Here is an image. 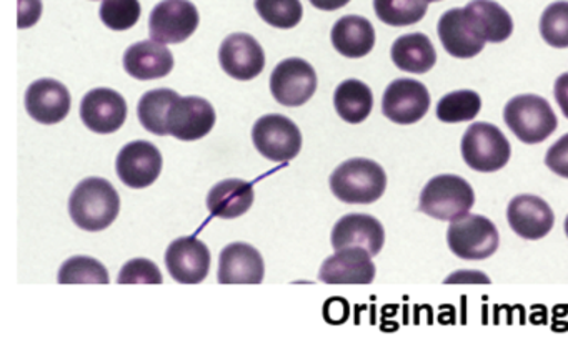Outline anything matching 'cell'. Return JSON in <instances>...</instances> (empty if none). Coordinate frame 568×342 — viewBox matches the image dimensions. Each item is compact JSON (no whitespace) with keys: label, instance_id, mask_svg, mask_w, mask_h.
Here are the masks:
<instances>
[{"label":"cell","instance_id":"6da1fadb","mask_svg":"<svg viewBox=\"0 0 568 342\" xmlns=\"http://www.w3.org/2000/svg\"><path fill=\"white\" fill-rule=\"evenodd\" d=\"M121 198L118 189L104 178H85L75 186L69 199L72 221L85 231H102L118 219Z\"/></svg>","mask_w":568,"mask_h":342},{"label":"cell","instance_id":"7a4b0ae2","mask_svg":"<svg viewBox=\"0 0 568 342\" xmlns=\"http://www.w3.org/2000/svg\"><path fill=\"white\" fill-rule=\"evenodd\" d=\"M387 188V175L372 159H347L331 175V189L348 205H371L382 198Z\"/></svg>","mask_w":568,"mask_h":342},{"label":"cell","instance_id":"3957f363","mask_svg":"<svg viewBox=\"0 0 568 342\" xmlns=\"http://www.w3.org/2000/svg\"><path fill=\"white\" fill-rule=\"evenodd\" d=\"M504 120L514 135L527 145L545 142L558 126L550 103L544 96L531 93L514 96L505 105Z\"/></svg>","mask_w":568,"mask_h":342},{"label":"cell","instance_id":"277c9868","mask_svg":"<svg viewBox=\"0 0 568 342\" xmlns=\"http://www.w3.org/2000/svg\"><path fill=\"white\" fill-rule=\"evenodd\" d=\"M475 193L467 179L457 175H438L425 185L418 208L440 221H455L474 208Z\"/></svg>","mask_w":568,"mask_h":342},{"label":"cell","instance_id":"5b68a950","mask_svg":"<svg viewBox=\"0 0 568 342\" xmlns=\"http://www.w3.org/2000/svg\"><path fill=\"white\" fill-rule=\"evenodd\" d=\"M460 148L465 163L478 173L498 172L507 165L511 156L507 136L497 126L485 122L468 126Z\"/></svg>","mask_w":568,"mask_h":342},{"label":"cell","instance_id":"8992f818","mask_svg":"<svg viewBox=\"0 0 568 342\" xmlns=\"http://www.w3.org/2000/svg\"><path fill=\"white\" fill-rule=\"evenodd\" d=\"M447 242L450 251L458 258L480 261L497 251L500 236L490 219L468 213L448 226Z\"/></svg>","mask_w":568,"mask_h":342},{"label":"cell","instance_id":"52a82bcc","mask_svg":"<svg viewBox=\"0 0 568 342\" xmlns=\"http://www.w3.org/2000/svg\"><path fill=\"white\" fill-rule=\"evenodd\" d=\"M252 139L257 152L271 162H291L302 149L301 129L291 118L277 113L257 120Z\"/></svg>","mask_w":568,"mask_h":342},{"label":"cell","instance_id":"ba28073f","mask_svg":"<svg viewBox=\"0 0 568 342\" xmlns=\"http://www.w3.org/2000/svg\"><path fill=\"white\" fill-rule=\"evenodd\" d=\"M197 27L199 10L189 0H162L149 17V35L164 45L185 42Z\"/></svg>","mask_w":568,"mask_h":342},{"label":"cell","instance_id":"9c48e42d","mask_svg":"<svg viewBox=\"0 0 568 342\" xmlns=\"http://www.w3.org/2000/svg\"><path fill=\"white\" fill-rule=\"evenodd\" d=\"M317 90V73L304 59H285L271 75V92L284 106H302Z\"/></svg>","mask_w":568,"mask_h":342},{"label":"cell","instance_id":"30bf717a","mask_svg":"<svg viewBox=\"0 0 568 342\" xmlns=\"http://www.w3.org/2000/svg\"><path fill=\"white\" fill-rule=\"evenodd\" d=\"M430 108V93L418 80L397 79L385 90L382 113L398 125L420 122Z\"/></svg>","mask_w":568,"mask_h":342},{"label":"cell","instance_id":"8fae6325","mask_svg":"<svg viewBox=\"0 0 568 342\" xmlns=\"http://www.w3.org/2000/svg\"><path fill=\"white\" fill-rule=\"evenodd\" d=\"M115 169L129 188L142 189L154 185L162 172V155L151 142L138 139L119 152Z\"/></svg>","mask_w":568,"mask_h":342},{"label":"cell","instance_id":"7c38bea8","mask_svg":"<svg viewBox=\"0 0 568 342\" xmlns=\"http://www.w3.org/2000/svg\"><path fill=\"white\" fill-rule=\"evenodd\" d=\"M215 125V110L201 96H179L168 116L169 135L181 142L204 138Z\"/></svg>","mask_w":568,"mask_h":342},{"label":"cell","instance_id":"4fadbf2b","mask_svg":"<svg viewBox=\"0 0 568 342\" xmlns=\"http://www.w3.org/2000/svg\"><path fill=\"white\" fill-rule=\"evenodd\" d=\"M165 266L181 284H199L207 278L211 269V251L194 236L174 239L165 252Z\"/></svg>","mask_w":568,"mask_h":342},{"label":"cell","instance_id":"5bb4252c","mask_svg":"<svg viewBox=\"0 0 568 342\" xmlns=\"http://www.w3.org/2000/svg\"><path fill=\"white\" fill-rule=\"evenodd\" d=\"M219 62L229 76L247 82L264 72L265 53L254 37L248 33H232L222 42Z\"/></svg>","mask_w":568,"mask_h":342},{"label":"cell","instance_id":"9a60e30c","mask_svg":"<svg viewBox=\"0 0 568 342\" xmlns=\"http://www.w3.org/2000/svg\"><path fill=\"white\" fill-rule=\"evenodd\" d=\"M128 102L112 89H94L81 102V120L91 132L109 135L124 125Z\"/></svg>","mask_w":568,"mask_h":342},{"label":"cell","instance_id":"2e32d148","mask_svg":"<svg viewBox=\"0 0 568 342\" xmlns=\"http://www.w3.org/2000/svg\"><path fill=\"white\" fill-rule=\"evenodd\" d=\"M374 256L367 249L351 246L325 259L318 279L325 284H371L375 279Z\"/></svg>","mask_w":568,"mask_h":342},{"label":"cell","instance_id":"e0dca14e","mask_svg":"<svg viewBox=\"0 0 568 342\" xmlns=\"http://www.w3.org/2000/svg\"><path fill=\"white\" fill-rule=\"evenodd\" d=\"M71 103L68 86L58 80H36L26 92V110L42 125L62 122L71 112Z\"/></svg>","mask_w":568,"mask_h":342},{"label":"cell","instance_id":"ac0fdd59","mask_svg":"<svg viewBox=\"0 0 568 342\" xmlns=\"http://www.w3.org/2000/svg\"><path fill=\"white\" fill-rule=\"evenodd\" d=\"M264 276V258L254 246L232 242L222 249L217 274L221 284H261Z\"/></svg>","mask_w":568,"mask_h":342},{"label":"cell","instance_id":"d6986e66","mask_svg":"<svg viewBox=\"0 0 568 342\" xmlns=\"http://www.w3.org/2000/svg\"><path fill=\"white\" fill-rule=\"evenodd\" d=\"M507 219L520 238H545L554 228L555 216L545 199L535 195H518L508 203Z\"/></svg>","mask_w":568,"mask_h":342},{"label":"cell","instance_id":"ffe728a7","mask_svg":"<svg viewBox=\"0 0 568 342\" xmlns=\"http://www.w3.org/2000/svg\"><path fill=\"white\" fill-rule=\"evenodd\" d=\"M384 226L371 215L352 213V215L338 219L332 229V246L335 251L358 246V248L367 249L372 256H377L384 248Z\"/></svg>","mask_w":568,"mask_h":342},{"label":"cell","instance_id":"44dd1931","mask_svg":"<svg viewBox=\"0 0 568 342\" xmlns=\"http://www.w3.org/2000/svg\"><path fill=\"white\" fill-rule=\"evenodd\" d=\"M464 13L471 32L481 42H505L514 32L510 13L494 0H471L464 7Z\"/></svg>","mask_w":568,"mask_h":342},{"label":"cell","instance_id":"7402d4cb","mask_svg":"<svg viewBox=\"0 0 568 342\" xmlns=\"http://www.w3.org/2000/svg\"><path fill=\"white\" fill-rule=\"evenodd\" d=\"M124 69L135 80L162 79L174 69V55L164 43L142 40L125 50Z\"/></svg>","mask_w":568,"mask_h":342},{"label":"cell","instance_id":"603a6c76","mask_svg":"<svg viewBox=\"0 0 568 342\" xmlns=\"http://www.w3.org/2000/svg\"><path fill=\"white\" fill-rule=\"evenodd\" d=\"M331 39L332 45L341 55L362 59L374 50V25L365 17L345 15L335 22Z\"/></svg>","mask_w":568,"mask_h":342},{"label":"cell","instance_id":"cb8c5ba5","mask_svg":"<svg viewBox=\"0 0 568 342\" xmlns=\"http://www.w3.org/2000/svg\"><path fill=\"white\" fill-rule=\"evenodd\" d=\"M438 37L442 45L455 59H471L484 50L485 42L471 32L464 9H450L438 20Z\"/></svg>","mask_w":568,"mask_h":342},{"label":"cell","instance_id":"d4e9b609","mask_svg":"<svg viewBox=\"0 0 568 342\" xmlns=\"http://www.w3.org/2000/svg\"><path fill=\"white\" fill-rule=\"evenodd\" d=\"M254 186L244 179L229 178L217 183L207 195V208L212 216L234 219L245 215L254 205Z\"/></svg>","mask_w":568,"mask_h":342},{"label":"cell","instance_id":"484cf974","mask_svg":"<svg viewBox=\"0 0 568 342\" xmlns=\"http://www.w3.org/2000/svg\"><path fill=\"white\" fill-rule=\"evenodd\" d=\"M392 60L402 72L427 73L437 63V52L425 33H407L392 45Z\"/></svg>","mask_w":568,"mask_h":342},{"label":"cell","instance_id":"4316f807","mask_svg":"<svg viewBox=\"0 0 568 342\" xmlns=\"http://www.w3.org/2000/svg\"><path fill=\"white\" fill-rule=\"evenodd\" d=\"M334 106L337 115L347 123H362L374 108V95L371 86L361 80H345L334 93Z\"/></svg>","mask_w":568,"mask_h":342},{"label":"cell","instance_id":"83f0119b","mask_svg":"<svg viewBox=\"0 0 568 342\" xmlns=\"http://www.w3.org/2000/svg\"><path fill=\"white\" fill-rule=\"evenodd\" d=\"M179 96L181 95L171 89H155L144 93L138 106V115L142 126L154 135H169V110L178 102Z\"/></svg>","mask_w":568,"mask_h":342},{"label":"cell","instance_id":"f1b7e54d","mask_svg":"<svg viewBox=\"0 0 568 342\" xmlns=\"http://www.w3.org/2000/svg\"><path fill=\"white\" fill-rule=\"evenodd\" d=\"M481 99L474 90H458L447 93L437 103V118L444 123L470 122L477 118Z\"/></svg>","mask_w":568,"mask_h":342},{"label":"cell","instance_id":"f546056e","mask_svg":"<svg viewBox=\"0 0 568 342\" xmlns=\"http://www.w3.org/2000/svg\"><path fill=\"white\" fill-rule=\"evenodd\" d=\"M427 9V0H374L378 20L390 27L414 25L424 19Z\"/></svg>","mask_w":568,"mask_h":342},{"label":"cell","instance_id":"4dcf8cb0","mask_svg":"<svg viewBox=\"0 0 568 342\" xmlns=\"http://www.w3.org/2000/svg\"><path fill=\"white\" fill-rule=\"evenodd\" d=\"M61 284H109L108 269L91 256H74L61 266Z\"/></svg>","mask_w":568,"mask_h":342},{"label":"cell","instance_id":"1f68e13d","mask_svg":"<svg viewBox=\"0 0 568 342\" xmlns=\"http://www.w3.org/2000/svg\"><path fill=\"white\" fill-rule=\"evenodd\" d=\"M255 10L264 22L277 29H294L304 15L301 0H255Z\"/></svg>","mask_w":568,"mask_h":342},{"label":"cell","instance_id":"d6a6232c","mask_svg":"<svg viewBox=\"0 0 568 342\" xmlns=\"http://www.w3.org/2000/svg\"><path fill=\"white\" fill-rule=\"evenodd\" d=\"M541 39L554 49H568V2L558 0L541 13Z\"/></svg>","mask_w":568,"mask_h":342},{"label":"cell","instance_id":"836d02e7","mask_svg":"<svg viewBox=\"0 0 568 342\" xmlns=\"http://www.w3.org/2000/svg\"><path fill=\"white\" fill-rule=\"evenodd\" d=\"M139 0H102L101 20L111 30H129L141 19Z\"/></svg>","mask_w":568,"mask_h":342},{"label":"cell","instance_id":"e575fe53","mask_svg":"<svg viewBox=\"0 0 568 342\" xmlns=\"http://www.w3.org/2000/svg\"><path fill=\"white\" fill-rule=\"evenodd\" d=\"M119 284H162L161 269L154 261L145 258H135L125 262L119 272Z\"/></svg>","mask_w":568,"mask_h":342},{"label":"cell","instance_id":"d590c367","mask_svg":"<svg viewBox=\"0 0 568 342\" xmlns=\"http://www.w3.org/2000/svg\"><path fill=\"white\" fill-rule=\"evenodd\" d=\"M545 165L561 178H568V133L558 138L545 155Z\"/></svg>","mask_w":568,"mask_h":342},{"label":"cell","instance_id":"8d00e7d4","mask_svg":"<svg viewBox=\"0 0 568 342\" xmlns=\"http://www.w3.org/2000/svg\"><path fill=\"white\" fill-rule=\"evenodd\" d=\"M42 15V0H19V29H29L39 22Z\"/></svg>","mask_w":568,"mask_h":342},{"label":"cell","instance_id":"74e56055","mask_svg":"<svg viewBox=\"0 0 568 342\" xmlns=\"http://www.w3.org/2000/svg\"><path fill=\"white\" fill-rule=\"evenodd\" d=\"M335 301H337V308L335 309L331 302H325L324 315L331 324H341V322H344L345 319H347L348 304L345 299L335 298Z\"/></svg>","mask_w":568,"mask_h":342},{"label":"cell","instance_id":"f35d334b","mask_svg":"<svg viewBox=\"0 0 568 342\" xmlns=\"http://www.w3.org/2000/svg\"><path fill=\"white\" fill-rule=\"evenodd\" d=\"M555 100H557L558 106L561 112L568 118V73H561L555 82Z\"/></svg>","mask_w":568,"mask_h":342},{"label":"cell","instance_id":"ab89813d","mask_svg":"<svg viewBox=\"0 0 568 342\" xmlns=\"http://www.w3.org/2000/svg\"><path fill=\"white\" fill-rule=\"evenodd\" d=\"M348 2H351V0H311L315 9L325 10V12L342 9V7L347 6Z\"/></svg>","mask_w":568,"mask_h":342},{"label":"cell","instance_id":"60d3db41","mask_svg":"<svg viewBox=\"0 0 568 342\" xmlns=\"http://www.w3.org/2000/svg\"><path fill=\"white\" fill-rule=\"evenodd\" d=\"M565 232H567L568 236V216L567 219H565Z\"/></svg>","mask_w":568,"mask_h":342},{"label":"cell","instance_id":"b9f144b4","mask_svg":"<svg viewBox=\"0 0 568 342\" xmlns=\"http://www.w3.org/2000/svg\"><path fill=\"white\" fill-rule=\"evenodd\" d=\"M427 2H440V0H427Z\"/></svg>","mask_w":568,"mask_h":342}]
</instances>
